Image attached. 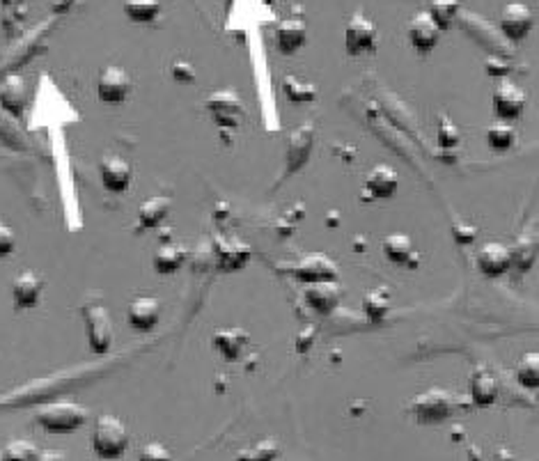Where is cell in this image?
I'll list each match as a JSON object with an SVG mask.
<instances>
[{"instance_id":"6da1fadb","label":"cell","mask_w":539,"mask_h":461,"mask_svg":"<svg viewBox=\"0 0 539 461\" xmlns=\"http://www.w3.org/2000/svg\"><path fill=\"white\" fill-rule=\"evenodd\" d=\"M131 441V434L129 427L124 424L122 418L113 414H99L95 420V429H92V450L101 459H118L124 455V450L129 447Z\"/></svg>"},{"instance_id":"7a4b0ae2","label":"cell","mask_w":539,"mask_h":461,"mask_svg":"<svg viewBox=\"0 0 539 461\" xmlns=\"http://www.w3.org/2000/svg\"><path fill=\"white\" fill-rule=\"evenodd\" d=\"M90 420L86 406L76 404V402L60 400L44 404L37 411V424L48 434H74Z\"/></svg>"},{"instance_id":"3957f363","label":"cell","mask_w":539,"mask_h":461,"mask_svg":"<svg viewBox=\"0 0 539 461\" xmlns=\"http://www.w3.org/2000/svg\"><path fill=\"white\" fill-rule=\"evenodd\" d=\"M83 321H86V333L90 349L99 356L110 351L113 347V321H110L109 308L101 301H86L81 308Z\"/></svg>"},{"instance_id":"277c9868","label":"cell","mask_w":539,"mask_h":461,"mask_svg":"<svg viewBox=\"0 0 539 461\" xmlns=\"http://www.w3.org/2000/svg\"><path fill=\"white\" fill-rule=\"evenodd\" d=\"M454 411V397L443 388H430L411 400V414L420 424H439Z\"/></svg>"},{"instance_id":"5b68a950","label":"cell","mask_w":539,"mask_h":461,"mask_svg":"<svg viewBox=\"0 0 539 461\" xmlns=\"http://www.w3.org/2000/svg\"><path fill=\"white\" fill-rule=\"evenodd\" d=\"M378 30L377 24L365 15L363 10H356L349 16V24L345 30V48L351 58L365 56V53L377 51Z\"/></svg>"},{"instance_id":"8992f818","label":"cell","mask_w":539,"mask_h":461,"mask_svg":"<svg viewBox=\"0 0 539 461\" xmlns=\"http://www.w3.org/2000/svg\"><path fill=\"white\" fill-rule=\"evenodd\" d=\"M204 109L218 127H239L246 118V106L237 89H216L204 101Z\"/></svg>"},{"instance_id":"52a82bcc","label":"cell","mask_w":539,"mask_h":461,"mask_svg":"<svg viewBox=\"0 0 539 461\" xmlns=\"http://www.w3.org/2000/svg\"><path fill=\"white\" fill-rule=\"evenodd\" d=\"M492 104H493V115L498 120H505V122H514L523 115L525 110V92L516 80L507 79H498L496 88H493L492 95Z\"/></svg>"},{"instance_id":"ba28073f","label":"cell","mask_w":539,"mask_h":461,"mask_svg":"<svg viewBox=\"0 0 539 461\" xmlns=\"http://www.w3.org/2000/svg\"><path fill=\"white\" fill-rule=\"evenodd\" d=\"M131 74L122 65H109L101 69L99 79H97V97L104 104H122L131 97Z\"/></svg>"},{"instance_id":"9c48e42d","label":"cell","mask_w":539,"mask_h":461,"mask_svg":"<svg viewBox=\"0 0 539 461\" xmlns=\"http://www.w3.org/2000/svg\"><path fill=\"white\" fill-rule=\"evenodd\" d=\"M534 26V15L525 3H507L498 15V28L510 42L519 44L530 35Z\"/></svg>"},{"instance_id":"30bf717a","label":"cell","mask_w":539,"mask_h":461,"mask_svg":"<svg viewBox=\"0 0 539 461\" xmlns=\"http://www.w3.org/2000/svg\"><path fill=\"white\" fill-rule=\"evenodd\" d=\"M99 174L104 189L110 194H124L133 182V165L115 152H106L99 161Z\"/></svg>"},{"instance_id":"8fae6325","label":"cell","mask_w":539,"mask_h":461,"mask_svg":"<svg viewBox=\"0 0 539 461\" xmlns=\"http://www.w3.org/2000/svg\"><path fill=\"white\" fill-rule=\"evenodd\" d=\"M399 174L393 165L377 163L363 179V200H389L398 194Z\"/></svg>"},{"instance_id":"7c38bea8","label":"cell","mask_w":539,"mask_h":461,"mask_svg":"<svg viewBox=\"0 0 539 461\" xmlns=\"http://www.w3.org/2000/svg\"><path fill=\"white\" fill-rule=\"evenodd\" d=\"M44 288H47V280L39 271L33 268H26L12 283V301H15L16 310H33L42 303Z\"/></svg>"},{"instance_id":"4fadbf2b","label":"cell","mask_w":539,"mask_h":461,"mask_svg":"<svg viewBox=\"0 0 539 461\" xmlns=\"http://www.w3.org/2000/svg\"><path fill=\"white\" fill-rule=\"evenodd\" d=\"M213 255H216V267L223 271H237L246 267L248 259L253 257V248L242 241L239 236L223 235L213 241Z\"/></svg>"},{"instance_id":"5bb4252c","label":"cell","mask_w":539,"mask_h":461,"mask_svg":"<svg viewBox=\"0 0 539 461\" xmlns=\"http://www.w3.org/2000/svg\"><path fill=\"white\" fill-rule=\"evenodd\" d=\"M441 33L443 30L436 26V21L431 19L430 12H418L411 16V21L407 24V39L413 48H416L420 56H427L436 48L439 44Z\"/></svg>"},{"instance_id":"9a60e30c","label":"cell","mask_w":539,"mask_h":461,"mask_svg":"<svg viewBox=\"0 0 539 461\" xmlns=\"http://www.w3.org/2000/svg\"><path fill=\"white\" fill-rule=\"evenodd\" d=\"M303 299L313 310H317L319 315H328L337 308V303L342 301V288L337 285V278H327V280H315V283H306L303 289Z\"/></svg>"},{"instance_id":"2e32d148","label":"cell","mask_w":539,"mask_h":461,"mask_svg":"<svg viewBox=\"0 0 539 461\" xmlns=\"http://www.w3.org/2000/svg\"><path fill=\"white\" fill-rule=\"evenodd\" d=\"M475 262L487 278H498L512 268V250L503 241H487L480 246Z\"/></svg>"},{"instance_id":"e0dca14e","label":"cell","mask_w":539,"mask_h":461,"mask_svg":"<svg viewBox=\"0 0 539 461\" xmlns=\"http://www.w3.org/2000/svg\"><path fill=\"white\" fill-rule=\"evenodd\" d=\"M163 306L157 297H136L127 308V321L138 333H150L161 321Z\"/></svg>"},{"instance_id":"ac0fdd59","label":"cell","mask_w":539,"mask_h":461,"mask_svg":"<svg viewBox=\"0 0 539 461\" xmlns=\"http://www.w3.org/2000/svg\"><path fill=\"white\" fill-rule=\"evenodd\" d=\"M294 278H298L301 283H315V280H327V278H337L340 276V268L333 262L328 255L324 253H313L306 255L296 267L292 268Z\"/></svg>"},{"instance_id":"d6986e66","label":"cell","mask_w":539,"mask_h":461,"mask_svg":"<svg viewBox=\"0 0 539 461\" xmlns=\"http://www.w3.org/2000/svg\"><path fill=\"white\" fill-rule=\"evenodd\" d=\"M274 42H275V48H278L283 56H294V53H298L303 48V44L307 42L306 21L298 19V16L283 19L278 26H275Z\"/></svg>"},{"instance_id":"ffe728a7","label":"cell","mask_w":539,"mask_h":461,"mask_svg":"<svg viewBox=\"0 0 539 461\" xmlns=\"http://www.w3.org/2000/svg\"><path fill=\"white\" fill-rule=\"evenodd\" d=\"M248 342H251V335L244 329L237 326H227V329L213 330L212 335V347L221 353L225 361H239L246 351Z\"/></svg>"},{"instance_id":"44dd1931","label":"cell","mask_w":539,"mask_h":461,"mask_svg":"<svg viewBox=\"0 0 539 461\" xmlns=\"http://www.w3.org/2000/svg\"><path fill=\"white\" fill-rule=\"evenodd\" d=\"M315 147V129L313 127H298L292 131L287 142V173H296L307 163Z\"/></svg>"},{"instance_id":"7402d4cb","label":"cell","mask_w":539,"mask_h":461,"mask_svg":"<svg viewBox=\"0 0 539 461\" xmlns=\"http://www.w3.org/2000/svg\"><path fill=\"white\" fill-rule=\"evenodd\" d=\"M383 255L398 267L416 268L422 262V255L418 253L409 235H389L383 239Z\"/></svg>"},{"instance_id":"603a6c76","label":"cell","mask_w":539,"mask_h":461,"mask_svg":"<svg viewBox=\"0 0 539 461\" xmlns=\"http://www.w3.org/2000/svg\"><path fill=\"white\" fill-rule=\"evenodd\" d=\"M471 400L478 406H492L498 400V382L487 367H478L471 377Z\"/></svg>"},{"instance_id":"cb8c5ba5","label":"cell","mask_w":539,"mask_h":461,"mask_svg":"<svg viewBox=\"0 0 539 461\" xmlns=\"http://www.w3.org/2000/svg\"><path fill=\"white\" fill-rule=\"evenodd\" d=\"M26 100H28V95H26L24 79L21 76H7L5 83L0 85V104H3V109L10 110L15 118H19V115H24Z\"/></svg>"},{"instance_id":"d4e9b609","label":"cell","mask_w":539,"mask_h":461,"mask_svg":"<svg viewBox=\"0 0 539 461\" xmlns=\"http://www.w3.org/2000/svg\"><path fill=\"white\" fill-rule=\"evenodd\" d=\"M283 95L287 97V101H292V104H310V101L317 100L319 89L313 80H307L296 74H289L283 79Z\"/></svg>"},{"instance_id":"484cf974","label":"cell","mask_w":539,"mask_h":461,"mask_svg":"<svg viewBox=\"0 0 539 461\" xmlns=\"http://www.w3.org/2000/svg\"><path fill=\"white\" fill-rule=\"evenodd\" d=\"M172 200L168 195H154L147 198L145 203L138 207V225L140 227H157L163 218L171 214Z\"/></svg>"},{"instance_id":"4316f807","label":"cell","mask_w":539,"mask_h":461,"mask_svg":"<svg viewBox=\"0 0 539 461\" xmlns=\"http://www.w3.org/2000/svg\"><path fill=\"white\" fill-rule=\"evenodd\" d=\"M184 259H186V250L181 248L180 244H163V246H159L157 253H154V257H151V264H154L157 273L168 276V273L180 271L181 264H184Z\"/></svg>"},{"instance_id":"83f0119b","label":"cell","mask_w":539,"mask_h":461,"mask_svg":"<svg viewBox=\"0 0 539 461\" xmlns=\"http://www.w3.org/2000/svg\"><path fill=\"white\" fill-rule=\"evenodd\" d=\"M390 306H393V301H390L389 288H374L363 297V312L372 321L386 320L390 312Z\"/></svg>"},{"instance_id":"f1b7e54d","label":"cell","mask_w":539,"mask_h":461,"mask_svg":"<svg viewBox=\"0 0 539 461\" xmlns=\"http://www.w3.org/2000/svg\"><path fill=\"white\" fill-rule=\"evenodd\" d=\"M161 0H124V15L133 24H151L161 15Z\"/></svg>"},{"instance_id":"f546056e","label":"cell","mask_w":539,"mask_h":461,"mask_svg":"<svg viewBox=\"0 0 539 461\" xmlns=\"http://www.w3.org/2000/svg\"><path fill=\"white\" fill-rule=\"evenodd\" d=\"M516 382L525 391H537L539 388V353L530 351L521 356V361L516 362Z\"/></svg>"},{"instance_id":"4dcf8cb0","label":"cell","mask_w":539,"mask_h":461,"mask_svg":"<svg viewBox=\"0 0 539 461\" xmlns=\"http://www.w3.org/2000/svg\"><path fill=\"white\" fill-rule=\"evenodd\" d=\"M487 145L493 152H510L516 145V131L505 120H496L487 129Z\"/></svg>"},{"instance_id":"1f68e13d","label":"cell","mask_w":539,"mask_h":461,"mask_svg":"<svg viewBox=\"0 0 539 461\" xmlns=\"http://www.w3.org/2000/svg\"><path fill=\"white\" fill-rule=\"evenodd\" d=\"M459 10H461V0H431L427 12H430L431 19L436 21L441 30H448L457 21Z\"/></svg>"},{"instance_id":"d6a6232c","label":"cell","mask_w":539,"mask_h":461,"mask_svg":"<svg viewBox=\"0 0 539 461\" xmlns=\"http://www.w3.org/2000/svg\"><path fill=\"white\" fill-rule=\"evenodd\" d=\"M510 250H512V267H514V264H519L521 268L533 267V262H534V241H533V236H530V239H521L519 244H516L514 248H510Z\"/></svg>"},{"instance_id":"836d02e7","label":"cell","mask_w":539,"mask_h":461,"mask_svg":"<svg viewBox=\"0 0 539 461\" xmlns=\"http://www.w3.org/2000/svg\"><path fill=\"white\" fill-rule=\"evenodd\" d=\"M3 456L7 459H37L39 450L30 441H10L3 450Z\"/></svg>"},{"instance_id":"e575fe53","label":"cell","mask_w":539,"mask_h":461,"mask_svg":"<svg viewBox=\"0 0 539 461\" xmlns=\"http://www.w3.org/2000/svg\"><path fill=\"white\" fill-rule=\"evenodd\" d=\"M459 142V129L448 115H441L439 120V145L441 147H454Z\"/></svg>"},{"instance_id":"d590c367","label":"cell","mask_w":539,"mask_h":461,"mask_svg":"<svg viewBox=\"0 0 539 461\" xmlns=\"http://www.w3.org/2000/svg\"><path fill=\"white\" fill-rule=\"evenodd\" d=\"M171 74L177 83H195V76H198V71H195V67L191 65V62L175 60L171 67Z\"/></svg>"},{"instance_id":"8d00e7d4","label":"cell","mask_w":539,"mask_h":461,"mask_svg":"<svg viewBox=\"0 0 539 461\" xmlns=\"http://www.w3.org/2000/svg\"><path fill=\"white\" fill-rule=\"evenodd\" d=\"M16 248V232L5 221H0V257L15 253Z\"/></svg>"},{"instance_id":"74e56055","label":"cell","mask_w":539,"mask_h":461,"mask_svg":"<svg viewBox=\"0 0 539 461\" xmlns=\"http://www.w3.org/2000/svg\"><path fill=\"white\" fill-rule=\"evenodd\" d=\"M452 235L454 241H459V244H473L475 236H478V227L469 225V223L464 221H454Z\"/></svg>"},{"instance_id":"f35d334b","label":"cell","mask_w":539,"mask_h":461,"mask_svg":"<svg viewBox=\"0 0 539 461\" xmlns=\"http://www.w3.org/2000/svg\"><path fill=\"white\" fill-rule=\"evenodd\" d=\"M171 450L163 443H147L140 450V459H171Z\"/></svg>"},{"instance_id":"ab89813d","label":"cell","mask_w":539,"mask_h":461,"mask_svg":"<svg viewBox=\"0 0 539 461\" xmlns=\"http://www.w3.org/2000/svg\"><path fill=\"white\" fill-rule=\"evenodd\" d=\"M484 67H487V74L496 80L510 74V69H512L510 62H505L503 58H489V60L484 62Z\"/></svg>"},{"instance_id":"60d3db41","label":"cell","mask_w":539,"mask_h":461,"mask_svg":"<svg viewBox=\"0 0 539 461\" xmlns=\"http://www.w3.org/2000/svg\"><path fill=\"white\" fill-rule=\"evenodd\" d=\"M37 459H67V455H60V452H39Z\"/></svg>"},{"instance_id":"b9f144b4","label":"cell","mask_w":539,"mask_h":461,"mask_svg":"<svg viewBox=\"0 0 539 461\" xmlns=\"http://www.w3.org/2000/svg\"><path fill=\"white\" fill-rule=\"evenodd\" d=\"M0 459H3V450H0Z\"/></svg>"}]
</instances>
